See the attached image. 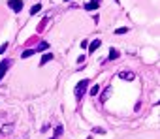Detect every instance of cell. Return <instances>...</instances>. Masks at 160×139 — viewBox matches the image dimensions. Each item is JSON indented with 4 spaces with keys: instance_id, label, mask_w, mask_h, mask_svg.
<instances>
[{
    "instance_id": "obj_1",
    "label": "cell",
    "mask_w": 160,
    "mask_h": 139,
    "mask_svg": "<svg viewBox=\"0 0 160 139\" xmlns=\"http://www.w3.org/2000/svg\"><path fill=\"white\" fill-rule=\"evenodd\" d=\"M87 85H89V79H83V81L77 83V86H75V96H77V98H81L83 94H85Z\"/></svg>"
},
{
    "instance_id": "obj_2",
    "label": "cell",
    "mask_w": 160,
    "mask_h": 139,
    "mask_svg": "<svg viewBox=\"0 0 160 139\" xmlns=\"http://www.w3.org/2000/svg\"><path fill=\"white\" fill-rule=\"evenodd\" d=\"M10 66H11V60H10V58H4V60L0 62V81L4 79V75H6V71H8Z\"/></svg>"
},
{
    "instance_id": "obj_3",
    "label": "cell",
    "mask_w": 160,
    "mask_h": 139,
    "mask_svg": "<svg viewBox=\"0 0 160 139\" xmlns=\"http://www.w3.org/2000/svg\"><path fill=\"white\" fill-rule=\"evenodd\" d=\"M8 6H10L13 11H21L23 10V2L21 0H8Z\"/></svg>"
},
{
    "instance_id": "obj_4",
    "label": "cell",
    "mask_w": 160,
    "mask_h": 139,
    "mask_svg": "<svg viewBox=\"0 0 160 139\" xmlns=\"http://www.w3.org/2000/svg\"><path fill=\"white\" fill-rule=\"evenodd\" d=\"M98 2H100V0H93V2L85 4V10H89V11H94V10H98Z\"/></svg>"
},
{
    "instance_id": "obj_5",
    "label": "cell",
    "mask_w": 160,
    "mask_h": 139,
    "mask_svg": "<svg viewBox=\"0 0 160 139\" xmlns=\"http://www.w3.org/2000/svg\"><path fill=\"white\" fill-rule=\"evenodd\" d=\"M121 79H125V81H132V79H134V73H132V71H121Z\"/></svg>"
},
{
    "instance_id": "obj_6",
    "label": "cell",
    "mask_w": 160,
    "mask_h": 139,
    "mask_svg": "<svg viewBox=\"0 0 160 139\" xmlns=\"http://www.w3.org/2000/svg\"><path fill=\"white\" fill-rule=\"evenodd\" d=\"M13 132V124H4L2 126V133L4 136H8V133H11Z\"/></svg>"
},
{
    "instance_id": "obj_7",
    "label": "cell",
    "mask_w": 160,
    "mask_h": 139,
    "mask_svg": "<svg viewBox=\"0 0 160 139\" xmlns=\"http://www.w3.org/2000/svg\"><path fill=\"white\" fill-rule=\"evenodd\" d=\"M100 45H102V41H100V39H94V41L93 43H90V47H89V49H90V53H94V51L96 49H98V47Z\"/></svg>"
},
{
    "instance_id": "obj_8",
    "label": "cell",
    "mask_w": 160,
    "mask_h": 139,
    "mask_svg": "<svg viewBox=\"0 0 160 139\" xmlns=\"http://www.w3.org/2000/svg\"><path fill=\"white\" fill-rule=\"evenodd\" d=\"M109 94H111V86H107V89L104 90V94H102V98H100V102H106L107 98H109Z\"/></svg>"
},
{
    "instance_id": "obj_9",
    "label": "cell",
    "mask_w": 160,
    "mask_h": 139,
    "mask_svg": "<svg viewBox=\"0 0 160 139\" xmlns=\"http://www.w3.org/2000/svg\"><path fill=\"white\" fill-rule=\"evenodd\" d=\"M51 58H53V55H51V53H45V55L42 57V66H43V64H47V62H49Z\"/></svg>"
},
{
    "instance_id": "obj_10",
    "label": "cell",
    "mask_w": 160,
    "mask_h": 139,
    "mask_svg": "<svg viewBox=\"0 0 160 139\" xmlns=\"http://www.w3.org/2000/svg\"><path fill=\"white\" fill-rule=\"evenodd\" d=\"M115 58H119V51L117 49H109V60H115Z\"/></svg>"
},
{
    "instance_id": "obj_11",
    "label": "cell",
    "mask_w": 160,
    "mask_h": 139,
    "mask_svg": "<svg viewBox=\"0 0 160 139\" xmlns=\"http://www.w3.org/2000/svg\"><path fill=\"white\" fill-rule=\"evenodd\" d=\"M40 10H42V4H34V6H32V10H30V15H36Z\"/></svg>"
},
{
    "instance_id": "obj_12",
    "label": "cell",
    "mask_w": 160,
    "mask_h": 139,
    "mask_svg": "<svg viewBox=\"0 0 160 139\" xmlns=\"http://www.w3.org/2000/svg\"><path fill=\"white\" fill-rule=\"evenodd\" d=\"M32 55H34V51H32V49H26V51H23L21 57H23V58H30Z\"/></svg>"
},
{
    "instance_id": "obj_13",
    "label": "cell",
    "mask_w": 160,
    "mask_h": 139,
    "mask_svg": "<svg viewBox=\"0 0 160 139\" xmlns=\"http://www.w3.org/2000/svg\"><path fill=\"white\" fill-rule=\"evenodd\" d=\"M47 47H49V43H47V41H40V45H38V51H45Z\"/></svg>"
},
{
    "instance_id": "obj_14",
    "label": "cell",
    "mask_w": 160,
    "mask_h": 139,
    "mask_svg": "<svg viewBox=\"0 0 160 139\" xmlns=\"http://www.w3.org/2000/svg\"><path fill=\"white\" fill-rule=\"evenodd\" d=\"M98 92H100V86H93V90H90V94H93V96H96Z\"/></svg>"
},
{
    "instance_id": "obj_15",
    "label": "cell",
    "mask_w": 160,
    "mask_h": 139,
    "mask_svg": "<svg viewBox=\"0 0 160 139\" xmlns=\"http://www.w3.org/2000/svg\"><path fill=\"white\" fill-rule=\"evenodd\" d=\"M126 30H128V28H126V26H122V28H117V30H115V32H117V34H125V32H126Z\"/></svg>"
},
{
    "instance_id": "obj_16",
    "label": "cell",
    "mask_w": 160,
    "mask_h": 139,
    "mask_svg": "<svg viewBox=\"0 0 160 139\" xmlns=\"http://www.w3.org/2000/svg\"><path fill=\"white\" fill-rule=\"evenodd\" d=\"M55 133H57V136H61V133H62V126H57V130H55Z\"/></svg>"
},
{
    "instance_id": "obj_17",
    "label": "cell",
    "mask_w": 160,
    "mask_h": 139,
    "mask_svg": "<svg viewBox=\"0 0 160 139\" xmlns=\"http://www.w3.org/2000/svg\"><path fill=\"white\" fill-rule=\"evenodd\" d=\"M6 49H8V43H4V45H0V53H4Z\"/></svg>"
},
{
    "instance_id": "obj_18",
    "label": "cell",
    "mask_w": 160,
    "mask_h": 139,
    "mask_svg": "<svg viewBox=\"0 0 160 139\" xmlns=\"http://www.w3.org/2000/svg\"><path fill=\"white\" fill-rule=\"evenodd\" d=\"M66 2H68V0H66Z\"/></svg>"
}]
</instances>
